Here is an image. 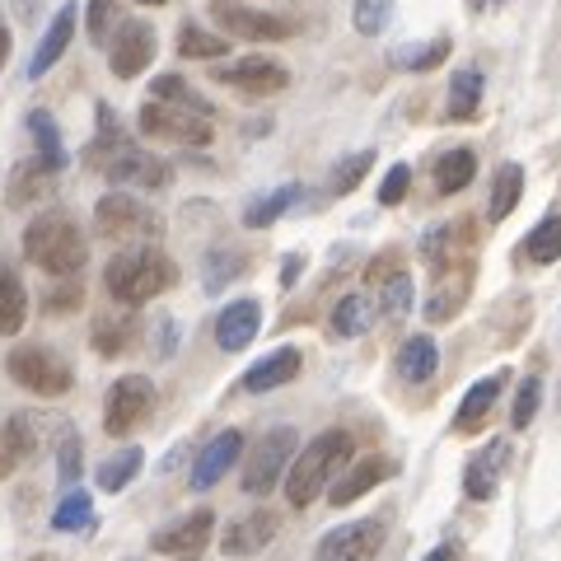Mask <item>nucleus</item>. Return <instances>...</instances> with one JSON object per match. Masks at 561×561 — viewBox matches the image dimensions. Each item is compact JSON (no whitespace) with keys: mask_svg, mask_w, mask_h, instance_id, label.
I'll use <instances>...</instances> for the list:
<instances>
[{"mask_svg":"<svg viewBox=\"0 0 561 561\" xmlns=\"http://www.w3.org/2000/svg\"><path fill=\"white\" fill-rule=\"evenodd\" d=\"M524 197V169L519 164H501L496 173H491V197H486V220L501 225L511 210L519 206Z\"/></svg>","mask_w":561,"mask_h":561,"instance_id":"obj_31","label":"nucleus"},{"mask_svg":"<svg viewBox=\"0 0 561 561\" xmlns=\"http://www.w3.org/2000/svg\"><path fill=\"white\" fill-rule=\"evenodd\" d=\"M305 197V187L300 183H286V187H276V192H267V197H257V202H249L243 206V225L249 230H267V225H276L286 210Z\"/></svg>","mask_w":561,"mask_h":561,"instance_id":"obj_33","label":"nucleus"},{"mask_svg":"<svg viewBox=\"0 0 561 561\" xmlns=\"http://www.w3.org/2000/svg\"><path fill=\"white\" fill-rule=\"evenodd\" d=\"M210 76H216L220 84H230V90H239V94H253V99L280 94L290 84V70L280 66L276 57H243L234 66H216Z\"/></svg>","mask_w":561,"mask_h":561,"instance_id":"obj_12","label":"nucleus"},{"mask_svg":"<svg viewBox=\"0 0 561 561\" xmlns=\"http://www.w3.org/2000/svg\"><path fill=\"white\" fill-rule=\"evenodd\" d=\"M99 173L108 183H117V187H150V192H160V187H169V173L173 169L160 160V154H150V150H140V146H122Z\"/></svg>","mask_w":561,"mask_h":561,"instance_id":"obj_13","label":"nucleus"},{"mask_svg":"<svg viewBox=\"0 0 561 561\" xmlns=\"http://www.w3.org/2000/svg\"><path fill=\"white\" fill-rule=\"evenodd\" d=\"M305 272V257L295 253V257H286V272H280V286H295V276Z\"/></svg>","mask_w":561,"mask_h":561,"instance_id":"obj_56","label":"nucleus"},{"mask_svg":"<svg viewBox=\"0 0 561 561\" xmlns=\"http://www.w3.org/2000/svg\"><path fill=\"white\" fill-rule=\"evenodd\" d=\"M346 463H351V435L346 431L313 435L305 449H295V459L286 468V501L295 505V511H309Z\"/></svg>","mask_w":561,"mask_h":561,"instance_id":"obj_2","label":"nucleus"},{"mask_svg":"<svg viewBox=\"0 0 561 561\" xmlns=\"http://www.w3.org/2000/svg\"><path fill=\"white\" fill-rule=\"evenodd\" d=\"M445 113H449V122H472V117L482 113V70H478V66L454 70Z\"/></svg>","mask_w":561,"mask_h":561,"instance_id":"obj_29","label":"nucleus"},{"mask_svg":"<svg viewBox=\"0 0 561 561\" xmlns=\"http://www.w3.org/2000/svg\"><path fill=\"white\" fill-rule=\"evenodd\" d=\"M94 230L113 243H131V239H160L164 234V220L154 216L146 202H136L131 192H108V197H99L94 206Z\"/></svg>","mask_w":561,"mask_h":561,"instance_id":"obj_5","label":"nucleus"},{"mask_svg":"<svg viewBox=\"0 0 561 561\" xmlns=\"http://www.w3.org/2000/svg\"><path fill=\"white\" fill-rule=\"evenodd\" d=\"M262 332V305L257 300H234V305H225L220 309V319H216V342L220 351H243V346H253V337Z\"/></svg>","mask_w":561,"mask_h":561,"instance_id":"obj_22","label":"nucleus"},{"mask_svg":"<svg viewBox=\"0 0 561 561\" xmlns=\"http://www.w3.org/2000/svg\"><path fill=\"white\" fill-rule=\"evenodd\" d=\"M206 14L230 33V38H243V43H286L300 33V24H295L290 14L253 10V5H243V0H210Z\"/></svg>","mask_w":561,"mask_h":561,"instance_id":"obj_6","label":"nucleus"},{"mask_svg":"<svg viewBox=\"0 0 561 561\" xmlns=\"http://www.w3.org/2000/svg\"><path fill=\"white\" fill-rule=\"evenodd\" d=\"M225 51H230V38H225V33H206L197 24L179 28V57L183 61H220Z\"/></svg>","mask_w":561,"mask_h":561,"instance_id":"obj_37","label":"nucleus"},{"mask_svg":"<svg viewBox=\"0 0 561 561\" xmlns=\"http://www.w3.org/2000/svg\"><path fill=\"white\" fill-rule=\"evenodd\" d=\"M375 169V150H356V154H346V160L332 169V197H351L360 183H365V173Z\"/></svg>","mask_w":561,"mask_h":561,"instance_id":"obj_44","label":"nucleus"},{"mask_svg":"<svg viewBox=\"0 0 561 561\" xmlns=\"http://www.w3.org/2000/svg\"><path fill=\"white\" fill-rule=\"evenodd\" d=\"M90 342L99 356H122L131 342H136V319L131 313H122V319H99L94 332H90Z\"/></svg>","mask_w":561,"mask_h":561,"instance_id":"obj_41","label":"nucleus"},{"mask_svg":"<svg viewBox=\"0 0 561 561\" xmlns=\"http://www.w3.org/2000/svg\"><path fill=\"white\" fill-rule=\"evenodd\" d=\"M122 24V5L117 0H90V10H84V28H90V43L108 47V38L117 33Z\"/></svg>","mask_w":561,"mask_h":561,"instance_id":"obj_46","label":"nucleus"},{"mask_svg":"<svg viewBox=\"0 0 561 561\" xmlns=\"http://www.w3.org/2000/svg\"><path fill=\"white\" fill-rule=\"evenodd\" d=\"M408 187H412V169L393 164L389 173H383V183H379V206H398L402 197H408Z\"/></svg>","mask_w":561,"mask_h":561,"instance_id":"obj_48","label":"nucleus"},{"mask_svg":"<svg viewBox=\"0 0 561 561\" xmlns=\"http://www.w3.org/2000/svg\"><path fill=\"white\" fill-rule=\"evenodd\" d=\"M140 463H146V454H140V445H127V449L108 454V459L99 463V486H103V491H122V486H131V482H136V472H140Z\"/></svg>","mask_w":561,"mask_h":561,"instance_id":"obj_38","label":"nucleus"},{"mask_svg":"<svg viewBox=\"0 0 561 561\" xmlns=\"http://www.w3.org/2000/svg\"><path fill=\"white\" fill-rule=\"evenodd\" d=\"M76 305H80V286H61V295H51V300H47V309H51V313L76 309Z\"/></svg>","mask_w":561,"mask_h":561,"instance_id":"obj_52","label":"nucleus"},{"mask_svg":"<svg viewBox=\"0 0 561 561\" xmlns=\"http://www.w3.org/2000/svg\"><path fill=\"white\" fill-rule=\"evenodd\" d=\"M90 515H94L90 491H66L61 505L51 511V529H57V534H76V529H84V524H90Z\"/></svg>","mask_w":561,"mask_h":561,"instance_id":"obj_42","label":"nucleus"},{"mask_svg":"<svg viewBox=\"0 0 561 561\" xmlns=\"http://www.w3.org/2000/svg\"><path fill=\"white\" fill-rule=\"evenodd\" d=\"M421 561H459V542H440V548H431Z\"/></svg>","mask_w":561,"mask_h":561,"instance_id":"obj_54","label":"nucleus"},{"mask_svg":"<svg viewBox=\"0 0 561 561\" xmlns=\"http://www.w3.org/2000/svg\"><path fill=\"white\" fill-rule=\"evenodd\" d=\"M24 319H28V290H24L20 272L5 262V267H0V337L24 332Z\"/></svg>","mask_w":561,"mask_h":561,"instance_id":"obj_27","label":"nucleus"},{"mask_svg":"<svg viewBox=\"0 0 561 561\" xmlns=\"http://www.w3.org/2000/svg\"><path fill=\"white\" fill-rule=\"evenodd\" d=\"M524 253H529V262H538V267L557 262L561 257V216H548L538 230H529V239H524Z\"/></svg>","mask_w":561,"mask_h":561,"instance_id":"obj_43","label":"nucleus"},{"mask_svg":"<svg viewBox=\"0 0 561 561\" xmlns=\"http://www.w3.org/2000/svg\"><path fill=\"white\" fill-rule=\"evenodd\" d=\"M276 529H280V519L272 511H249L243 519H234L230 529H225L220 548H225V557H253L276 538Z\"/></svg>","mask_w":561,"mask_h":561,"instance_id":"obj_21","label":"nucleus"},{"mask_svg":"<svg viewBox=\"0 0 561 561\" xmlns=\"http://www.w3.org/2000/svg\"><path fill=\"white\" fill-rule=\"evenodd\" d=\"M150 412H154V383L146 375H122L108 389V398H103V431L131 435Z\"/></svg>","mask_w":561,"mask_h":561,"instance_id":"obj_9","label":"nucleus"},{"mask_svg":"<svg viewBox=\"0 0 561 561\" xmlns=\"http://www.w3.org/2000/svg\"><path fill=\"white\" fill-rule=\"evenodd\" d=\"M122 146H131V140H127V131H122L117 113L108 108V103H99V108H94V146L84 150V164H90V169H103Z\"/></svg>","mask_w":561,"mask_h":561,"instance_id":"obj_28","label":"nucleus"},{"mask_svg":"<svg viewBox=\"0 0 561 561\" xmlns=\"http://www.w3.org/2000/svg\"><path fill=\"white\" fill-rule=\"evenodd\" d=\"M243 272H249V257H243V249H210L206 262H202V286H206V295H220Z\"/></svg>","mask_w":561,"mask_h":561,"instance_id":"obj_36","label":"nucleus"},{"mask_svg":"<svg viewBox=\"0 0 561 561\" xmlns=\"http://www.w3.org/2000/svg\"><path fill=\"white\" fill-rule=\"evenodd\" d=\"M14 468H20V459H14V449H10V440H5V426H0V478H10Z\"/></svg>","mask_w":561,"mask_h":561,"instance_id":"obj_53","label":"nucleus"},{"mask_svg":"<svg viewBox=\"0 0 561 561\" xmlns=\"http://www.w3.org/2000/svg\"><path fill=\"white\" fill-rule=\"evenodd\" d=\"M421 257L431 267H449V262H468L472 257V225L459 220V225H440L421 239Z\"/></svg>","mask_w":561,"mask_h":561,"instance_id":"obj_25","label":"nucleus"},{"mask_svg":"<svg viewBox=\"0 0 561 561\" xmlns=\"http://www.w3.org/2000/svg\"><path fill=\"white\" fill-rule=\"evenodd\" d=\"M173 280H179V267H173V257L150 249V243H140V249H122L108 267H103V286L117 305L127 309H140L150 305L154 295L173 290Z\"/></svg>","mask_w":561,"mask_h":561,"instance_id":"obj_1","label":"nucleus"},{"mask_svg":"<svg viewBox=\"0 0 561 561\" xmlns=\"http://www.w3.org/2000/svg\"><path fill=\"white\" fill-rule=\"evenodd\" d=\"M538 402H542V379L529 375V379L519 383V393H515V412H511V426H515V431H529V426H534Z\"/></svg>","mask_w":561,"mask_h":561,"instance_id":"obj_47","label":"nucleus"},{"mask_svg":"<svg viewBox=\"0 0 561 561\" xmlns=\"http://www.w3.org/2000/svg\"><path fill=\"white\" fill-rule=\"evenodd\" d=\"M10 61V28H5V20H0V66Z\"/></svg>","mask_w":561,"mask_h":561,"instance_id":"obj_57","label":"nucleus"},{"mask_svg":"<svg viewBox=\"0 0 561 561\" xmlns=\"http://www.w3.org/2000/svg\"><path fill=\"white\" fill-rule=\"evenodd\" d=\"M505 459H511V445H505V440H491L486 449L472 454V459L463 463V496L468 501H491V496H496Z\"/></svg>","mask_w":561,"mask_h":561,"instance_id":"obj_20","label":"nucleus"},{"mask_svg":"<svg viewBox=\"0 0 561 561\" xmlns=\"http://www.w3.org/2000/svg\"><path fill=\"white\" fill-rule=\"evenodd\" d=\"M398 472V463L393 459H383V454H370V459H360V463H346L337 478H332V486H328V501L337 505H351V501H360L365 491H375L379 482H389Z\"/></svg>","mask_w":561,"mask_h":561,"instance_id":"obj_15","label":"nucleus"},{"mask_svg":"<svg viewBox=\"0 0 561 561\" xmlns=\"http://www.w3.org/2000/svg\"><path fill=\"white\" fill-rule=\"evenodd\" d=\"M51 183H57V173H51L38 154H28V160H20L10 169V183H5V202L10 206H33V202H43Z\"/></svg>","mask_w":561,"mask_h":561,"instance_id":"obj_24","label":"nucleus"},{"mask_svg":"<svg viewBox=\"0 0 561 561\" xmlns=\"http://www.w3.org/2000/svg\"><path fill=\"white\" fill-rule=\"evenodd\" d=\"M383 548V524L379 519H351L337 524L332 534L319 538L313 561H375Z\"/></svg>","mask_w":561,"mask_h":561,"instance_id":"obj_10","label":"nucleus"},{"mask_svg":"<svg viewBox=\"0 0 561 561\" xmlns=\"http://www.w3.org/2000/svg\"><path fill=\"white\" fill-rule=\"evenodd\" d=\"M435 370H440V346H435L426 332H416V337L402 342L398 351V375L408 383H426Z\"/></svg>","mask_w":561,"mask_h":561,"instance_id":"obj_30","label":"nucleus"},{"mask_svg":"<svg viewBox=\"0 0 561 561\" xmlns=\"http://www.w3.org/2000/svg\"><path fill=\"white\" fill-rule=\"evenodd\" d=\"M305 370V356L300 346H276L272 356H262L257 365L243 370V393H272V389H286L290 379H300Z\"/></svg>","mask_w":561,"mask_h":561,"instance_id":"obj_18","label":"nucleus"},{"mask_svg":"<svg viewBox=\"0 0 561 561\" xmlns=\"http://www.w3.org/2000/svg\"><path fill=\"white\" fill-rule=\"evenodd\" d=\"M472 179H478V154L472 150H449V154L435 160V192H440V197L463 192Z\"/></svg>","mask_w":561,"mask_h":561,"instance_id":"obj_35","label":"nucleus"},{"mask_svg":"<svg viewBox=\"0 0 561 561\" xmlns=\"http://www.w3.org/2000/svg\"><path fill=\"white\" fill-rule=\"evenodd\" d=\"M150 99H160V103H179V108H187V113H202V117H210L216 108L192 90V84L183 80V76H154L150 80Z\"/></svg>","mask_w":561,"mask_h":561,"instance_id":"obj_39","label":"nucleus"},{"mask_svg":"<svg viewBox=\"0 0 561 561\" xmlns=\"http://www.w3.org/2000/svg\"><path fill=\"white\" fill-rule=\"evenodd\" d=\"M154 47H160V38H154V28L146 20H122L108 38V70L117 80H136L154 61Z\"/></svg>","mask_w":561,"mask_h":561,"instance_id":"obj_11","label":"nucleus"},{"mask_svg":"<svg viewBox=\"0 0 561 561\" xmlns=\"http://www.w3.org/2000/svg\"><path fill=\"white\" fill-rule=\"evenodd\" d=\"M412 276L408 272H393L389 280H379L375 286V309L383 313V319H408V309H412Z\"/></svg>","mask_w":561,"mask_h":561,"instance_id":"obj_40","label":"nucleus"},{"mask_svg":"<svg viewBox=\"0 0 561 561\" xmlns=\"http://www.w3.org/2000/svg\"><path fill=\"white\" fill-rule=\"evenodd\" d=\"M10 5H14V14H20L24 24H33V20H38V5H43V0H10Z\"/></svg>","mask_w":561,"mask_h":561,"instance_id":"obj_55","label":"nucleus"},{"mask_svg":"<svg viewBox=\"0 0 561 561\" xmlns=\"http://www.w3.org/2000/svg\"><path fill=\"white\" fill-rule=\"evenodd\" d=\"M57 478L70 486L80 478V435L76 431H66L61 435V454H57Z\"/></svg>","mask_w":561,"mask_h":561,"instance_id":"obj_49","label":"nucleus"},{"mask_svg":"<svg viewBox=\"0 0 561 561\" xmlns=\"http://www.w3.org/2000/svg\"><path fill=\"white\" fill-rule=\"evenodd\" d=\"M351 24H356L360 38H379V33L393 24V0H356Z\"/></svg>","mask_w":561,"mask_h":561,"instance_id":"obj_45","label":"nucleus"},{"mask_svg":"<svg viewBox=\"0 0 561 561\" xmlns=\"http://www.w3.org/2000/svg\"><path fill=\"white\" fill-rule=\"evenodd\" d=\"M501 389H505V370H496V375H486V379L472 383V389L463 393V402H459V412H454V431H459V435L486 431V416H491V408H496Z\"/></svg>","mask_w":561,"mask_h":561,"instance_id":"obj_23","label":"nucleus"},{"mask_svg":"<svg viewBox=\"0 0 561 561\" xmlns=\"http://www.w3.org/2000/svg\"><path fill=\"white\" fill-rule=\"evenodd\" d=\"M140 5H164V0H140Z\"/></svg>","mask_w":561,"mask_h":561,"instance_id":"obj_59","label":"nucleus"},{"mask_svg":"<svg viewBox=\"0 0 561 561\" xmlns=\"http://www.w3.org/2000/svg\"><path fill=\"white\" fill-rule=\"evenodd\" d=\"M375 295H365V290H351V295H342V300H337V309H332V337H365V332H370L375 328Z\"/></svg>","mask_w":561,"mask_h":561,"instance_id":"obj_26","label":"nucleus"},{"mask_svg":"<svg viewBox=\"0 0 561 561\" xmlns=\"http://www.w3.org/2000/svg\"><path fill=\"white\" fill-rule=\"evenodd\" d=\"M449 51H454L449 38L402 43V47L389 51V66H393V70H416V76H426V70H435V66H445V61H449Z\"/></svg>","mask_w":561,"mask_h":561,"instance_id":"obj_32","label":"nucleus"},{"mask_svg":"<svg viewBox=\"0 0 561 561\" xmlns=\"http://www.w3.org/2000/svg\"><path fill=\"white\" fill-rule=\"evenodd\" d=\"M28 136H33V146H38V160H43L51 173H61V169H66V146H61L57 117H51L47 108H33V113H28Z\"/></svg>","mask_w":561,"mask_h":561,"instance_id":"obj_34","label":"nucleus"},{"mask_svg":"<svg viewBox=\"0 0 561 561\" xmlns=\"http://www.w3.org/2000/svg\"><path fill=\"white\" fill-rule=\"evenodd\" d=\"M210 534H216V515H210V511H192V515H183L179 524H169V529L154 534L150 548L164 552V557H192V552L206 548Z\"/></svg>","mask_w":561,"mask_h":561,"instance_id":"obj_17","label":"nucleus"},{"mask_svg":"<svg viewBox=\"0 0 561 561\" xmlns=\"http://www.w3.org/2000/svg\"><path fill=\"white\" fill-rule=\"evenodd\" d=\"M24 257L47 276H76L90 253H84V234L66 210H43L24 230Z\"/></svg>","mask_w":561,"mask_h":561,"instance_id":"obj_3","label":"nucleus"},{"mask_svg":"<svg viewBox=\"0 0 561 561\" xmlns=\"http://www.w3.org/2000/svg\"><path fill=\"white\" fill-rule=\"evenodd\" d=\"M393 272H402V262H398L393 253H383V257H375L370 267H365V280H370V286H379V280H389Z\"/></svg>","mask_w":561,"mask_h":561,"instance_id":"obj_50","label":"nucleus"},{"mask_svg":"<svg viewBox=\"0 0 561 561\" xmlns=\"http://www.w3.org/2000/svg\"><path fill=\"white\" fill-rule=\"evenodd\" d=\"M173 337H179V323H173L169 313H164V319L154 323V351H160V356H169V351H173Z\"/></svg>","mask_w":561,"mask_h":561,"instance_id":"obj_51","label":"nucleus"},{"mask_svg":"<svg viewBox=\"0 0 561 561\" xmlns=\"http://www.w3.org/2000/svg\"><path fill=\"white\" fill-rule=\"evenodd\" d=\"M5 370H10V379L20 383V389H28L33 398H61V393H70V383H76L66 356H61V351H51V346H43V342L14 346L10 360H5Z\"/></svg>","mask_w":561,"mask_h":561,"instance_id":"obj_4","label":"nucleus"},{"mask_svg":"<svg viewBox=\"0 0 561 561\" xmlns=\"http://www.w3.org/2000/svg\"><path fill=\"white\" fill-rule=\"evenodd\" d=\"M239 454H243V431H220L216 440L197 454V463H192V491H210L239 463Z\"/></svg>","mask_w":561,"mask_h":561,"instance_id":"obj_19","label":"nucleus"},{"mask_svg":"<svg viewBox=\"0 0 561 561\" xmlns=\"http://www.w3.org/2000/svg\"><path fill=\"white\" fill-rule=\"evenodd\" d=\"M295 449H300V431L295 426H272L253 445L249 459H243V491H249V496H267V491L286 478Z\"/></svg>","mask_w":561,"mask_h":561,"instance_id":"obj_7","label":"nucleus"},{"mask_svg":"<svg viewBox=\"0 0 561 561\" xmlns=\"http://www.w3.org/2000/svg\"><path fill=\"white\" fill-rule=\"evenodd\" d=\"M501 5H505V0H472V10H478V14L482 10H501Z\"/></svg>","mask_w":561,"mask_h":561,"instance_id":"obj_58","label":"nucleus"},{"mask_svg":"<svg viewBox=\"0 0 561 561\" xmlns=\"http://www.w3.org/2000/svg\"><path fill=\"white\" fill-rule=\"evenodd\" d=\"M76 24H80V5H76V0H66V5L51 14V24H47V33L38 38V47H33V57H28V80H43L47 70L66 57L70 38H76Z\"/></svg>","mask_w":561,"mask_h":561,"instance_id":"obj_16","label":"nucleus"},{"mask_svg":"<svg viewBox=\"0 0 561 561\" xmlns=\"http://www.w3.org/2000/svg\"><path fill=\"white\" fill-rule=\"evenodd\" d=\"M431 272H435V290L426 300V319L431 323L459 319L468 295H472V257L468 262H449V267H431Z\"/></svg>","mask_w":561,"mask_h":561,"instance_id":"obj_14","label":"nucleus"},{"mask_svg":"<svg viewBox=\"0 0 561 561\" xmlns=\"http://www.w3.org/2000/svg\"><path fill=\"white\" fill-rule=\"evenodd\" d=\"M140 131L150 140H179V146H210L216 140V127L210 117L202 113H187L179 103H160V99H146L140 103Z\"/></svg>","mask_w":561,"mask_h":561,"instance_id":"obj_8","label":"nucleus"}]
</instances>
